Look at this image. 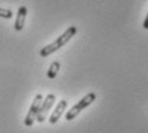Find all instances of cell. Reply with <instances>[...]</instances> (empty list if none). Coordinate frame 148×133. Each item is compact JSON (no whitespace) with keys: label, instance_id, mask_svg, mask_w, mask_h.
I'll return each mask as SVG.
<instances>
[{"label":"cell","instance_id":"obj_1","mask_svg":"<svg viewBox=\"0 0 148 133\" xmlns=\"http://www.w3.org/2000/svg\"><path fill=\"white\" fill-rule=\"evenodd\" d=\"M76 32H77L76 26L68 27V29L64 31L61 36H58V39H56L52 44H49V45H47V47L42 48V49L40 50V56H41V57H48V56L53 54L54 52H57L58 49H61V48L63 47L66 43H68V41L71 40V38H72V36H75Z\"/></svg>","mask_w":148,"mask_h":133},{"label":"cell","instance_id":"obj_2","mask_svg":"<svg viewBox=\"0 0 148 133\" xmlns=\"http://www.w3.org/2000/svg\"><path fill=\"white\" fill-rule=\"evenodd\" d=\"M95 98H97L95 93H88V94L85 96V97H82L75 106H72V109L68 110L67 114H66V119L67 120H72V119H75L82 110L86 109L88 106H90V105L94 102Z\"/></svg>","mask_w":148,"mask_h":133},{"label":"cell","instance_id":"obj_3","mask_svg":"<svg viewBox=\"0 0 148 133\" xmlns=\"http://www.w3.org/2000/svg\"><path fill=\"white\" fill-rule=\"evenodd\" d=\"M42 102V96L41 94H36L35 98H34V102L31 103V107L28 110L26 118H25V125L26 127H31L34 124V121L36 120V116H38L39 109H40V105Z\"/></svg>","mask_w":148,"mask_h":133},{"label":"cell","instance_id":"obj_4","mask_svg":"<svg viewBox=\"0 0 148 133\" xmlns=\"http://www.w3.org/2000/svg\"><path fill=\"white\" fill-rule=\"evenodd\" d=\"M54 102H56V96L54 94H48L47 97L44 98V101H42L41 105H40V109H39L38 116H36V120H38L39 123H42V121L47 119L48 111L52 109Z\"/></svg>","mask_w":148,"mask_h":133},{"label":"cell","instance_id":"obj_5","mask_svg":"<svg viewBox=\"0 0 148 133\" xmlns=\"http://www.w3.org/2000/svg\"><path fill=\"white\" fill-rule=\"evenodd\" d=\"M66 107H67V101L66 100H61V101H59L58 105H57V107H56V110H54L53 114L50 115L49 123L50 124H56L57 121H58V119L62 116V114L64 112Z\"/></svg>","mask_w":148,"mask_h":133},{"label":"cell","instance_id":"obj_6","mask_svg":"<svg viewBox=\"0 0 148 133\" xmlns=\"http://www.w3.org/2000/svg\"><path fill=\"white\" fill-rule=\"evenodd\" d=\"M26 16H27V8L25 7V5H22V7L18 9L16 22H14V30L16 31H21L23 29L25 21H26Z\"/></svg>","mask_w":148,"mask_h":133},{"label":"cell","instance_id":"obj_7","mask_svg":"<svg viewBox=\"0 0 148 133\" xmlns=\"http://www.w3.org/2000/svg\"><path fill=\"white\" fill-rule=\"evenodd\" d=\"M59 67H61V63H59L58 61H54L52 65H50L49 70H48V78L49 79H54L57 76L59 71Z\"/></svg>","mask_w":148,"mask_h":133},{"label":"cell","instance_id":"obj_8","mask_svg":"<svg viewBox=\"0 0 148 133\" xmlns=\"http://www.w3.org/2000/svg\"><path fill=\"white\" fill-rule=\"evenodd\" d=\"M0 17H1V18H7V19H9V18H12V17H13V12H12L10 9L0 8Z\"/></svg>","mask_w":148,"mask_h":133},{"label":"cell","instance_id":"obj_9","mask_svg":"<svg viewBox=\"0 0 148 133\" xmlns=\"http://www.w3.org/2000/svg\"><path fill=\"white\" fill-rule=\"evenodd\" d=\"M143 27L146 30H148V13H147V16H146V19H144V22H143Z\"/></svg>","mask_w":148,"mask_h":133}]
</instances>
